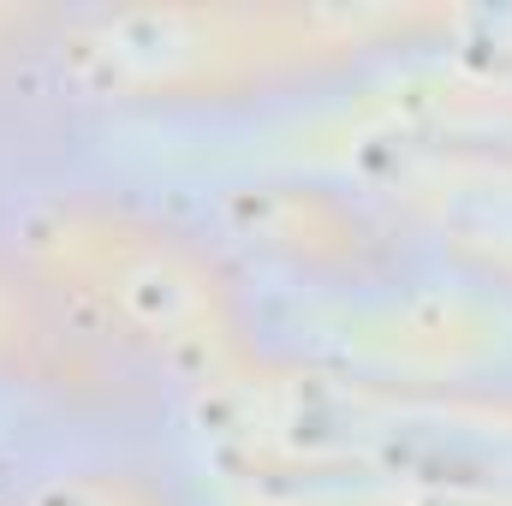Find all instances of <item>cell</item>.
I'll use <instances>...</instances> for the list:
<instances>
[{
  "label": "cell",
  "mask_w": 512,
  "mask_h": 506,
  "mask_svg": "<svg viewBox=\"0 0 512 506\" xmlns=\"http://www.w3.org/2000/svg\"><path fill=\"white\" fill-rule=\"evenodd\" d=\"M126 298L137 316L161 322V328H185L197 310H203V292L197 280L173 262V256H143L137 268H126Z\"/></svg>",
  "instance_id": "obj_1"
}]
</instances>
